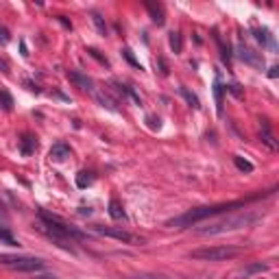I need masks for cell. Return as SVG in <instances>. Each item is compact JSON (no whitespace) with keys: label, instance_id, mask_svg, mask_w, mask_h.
<instances>
[{"label":"cell","instance_id":"6da1fadb","mask_svg":"<svg viewBox=\"0 0 279 279\" xmlns=\"http://www.w3.org/2000/svg\"><path fill=\"white\" fill-rule=\"evenodd\" d=\"M37 229L41 231L44 236H48L53 242H57L61 249L74 253V246H72V240H83L85 234L79 229H74L72 225H68L66 220H61L59 216H53L48 212H40V225Z\"/></svg>","mask_w":279,"mask_h":279},{"label":"cell","instance_id":"7a4b0ae2","mask_svg":"<svg viewBox=\"0 0 279 279\" xmlns=\"http://www.w3.org/2000/svg\"><path fill=\"white\" fill-rule=\"evenodd\" d=\"M258 199H262V194H255V197L244 199V201H231V203H220V205H207V207L190 209V212H185L183 216H177V218H173V220H168L166 225H168V227H177V229H183V227H194L197 222H203L205 218H212V216H218V214L231 212V209H236V207H244L246 203L258 201Z\"/></svg>","mask_w":279,"mask_h":279},{"label":"cell","instance_id":"3957f363","mask_svg":"<svg viewBox=\"0 0 279 279\" xmlns=\"http://www.w3.org/2000/svg\"><path fill=\"white\" fill-rule=\"evenodd\" d=\"M258 220H259V214L242 212V214H236V216L222 218V220L197 222V225H194V231H197L199 236H220V234H227V231H236V229H242V227H251Z\"/></svg>","mask_w":279,"mask_h":279},{"label":"cell","instance_id":"277c9868","mask_svg":"<svg viewBox=\"0 0 279 279\" xmlns=\"http://www.w3.org/2000/svg\"><path fill=\"white\" fill-rule=\"evenodd\" d=\"M0 266H7L11 271L20 273H35L44 268V259L29 258V255H0Z\"/></svg>","mask_w":279,"mask_h":279},{"label":"cell","instance_id":"5b68a950","mask_svg":"<svg viewBox=\"0 0 279 279\" xmlns=\"http://www.w3.org/2000/svg\"><path fill=\"white\" fill-rule=\"evenodd\" d=\"M194 259H205V262H222V259L238 258L240 249L238 246H207V249H197L192 251Z\"/></svg>","mask_w":279,"mask_h":279},{"label":"cell","instance_id":"8992f818","mask_svg":"<svg viewBox=\"0 0 279 279\" xmlns=\"http://www.w3.org/2000/svg\"><path fill=\"white\" fill-rule=\"evenodd\" d=\"M94 231L99 236H105V238H114L118 242H124V244H144V238L131 234V231L122 229V227H103V225H94Z\"/></svg>","mask_w":279,"mask_h":279},{"label":"cell","instance_id":"52a82bcc","mask_svg":"<svg viewBox=\"0 0 279 279\" xmlns=\"http://www.w3.org/2000/svg\"><path fill=\"white\" fill-rule=\"evenodd\" d=\"M238 57H240V61L246 63V66H251L255 70H264V57L259 53H255V50H251L249 46H244V44L238 46Z\"/></svg>","mask_w":279,"mask_h":279},{"label":"cell","instance_id":"ba28073f","mask_svg":"<svg viewBox=\"0 0 279 279\" xmlns=\"http://www.w3.org/2000/svg\"><path fill=\"white\" fill-rule=\"evenodd\" d=\"M68 79L79 87V90H83V92H94V81H92L87 74H81V72H77V70H70V72H68Z\"/></svg>","mask_w":279,"mask_h":279},{"label":"cell","instance_id":"9c48e42d","mask_svg":"<svg viewBox=\"0 0 279 279\" xmlns=\"http://www.w3.org/2000/svg\"><path fill=\"white\" fill-rule=\"evenodd\" d=\"M146 11L151 16V20L155 22L157 26H164L166 24V13H164V7L159 2H146Z\"/></svg>","mask_w":279,"mask_h":279},{"label":"cell","instance_id":"30bf717a","mask_svg":"<svg viewBox=\"0 0 279 279\" xmlns=\"http://www.w3.org/2000/svg\"><path fill=\"white\" fill-rule=\"evenodd\" d=\"M35 151H37V138L31 136V133H24L20 140V153L24 157H31Z\"/></svg>","mask_w":279,"mask_h":279},{"label":"cell","instance_id":"8fae6325","mask_svg":"<svg viewBox=\"0 0 279 279\" xmlns=\"http://www.w3.org/2000/svg\"><path fill=\"white\" fill-rule=\"evenodd\" d=\"M48 157H50L53 161H66L68 157H70V146H68V144H63V142L53 144V148H50Z\"/></svg>","mask_w":279,"mask_h":279},{"label":"cell","instance_id":"7c38bea8","mask_svg":"<svg viewBox=\"0 0 279 279\" xmlns=\"http://www.w3.org/2000/svg\"><path fill=\"white\" fill-rule=\"evenodd\" d=\"M253 35H255V40H258L262 46H268L271 50H275V40H273V35L268 33L266 29H259V26H253Z\"/></svg>","mask_w":279,"mask_h":279},{"label":"cell","instance_id":"4fadbf2b","mask_svg":"<svg viewBox=\"0 0 279 279\" xmlns=\"http://www.w3.org/2000/svg\"><path fill=\"white\" fill-rule=\"evenodd\" d=\"M214 40H216V44H218V50H220V59H222V63H225L227 68L231 66V48L222 41V37L218 35V31H214Z\"/></svg>","mask_w":279,"mask_h":279},{"label":"cell","instance_id":"5bb4252c","mask_svg":"<svg viewBox=\"0 0 279 279\" xmlns=\"http://www.w3.org/2000/svg\"><path fill=\"white\" fill-rule=\"evenodd\" d=\"M109 216L114 218V220H124V218H127L122 203H120L118 199H111V201H109Z\"/></svg>","mask_w":279,"mask_h":279},{"label":"cell","instance_id":"9a60e30c","mask_svg":"<svg viewBox=\"0 0 279 279\" xmlns=\"http://www.w3.org/2000/svg\"><path fill=\"white\" fill-rule=\"evenodd\" d=\"M179 94L183 96L185 100H188V105H190V107H194V109H199V107H201V100H199V96H197V94H192V92H190L185 85H181V87H179Z\"/></svg>","mask_w":279,"mask_h":279},{"label":"cell","instance_id":"2e32d148","mask_svg":"<svg viewBox=\"0 0 279 279\" xmlns=\"http://www.w3.org/2000/svg\"><path fill=\"white\" fill-rule=\"evenodd\" d=\"M259 136H262V142L266 144V146L271 148V151H277L275 136H273V133H271V129H268V124H262V133H259Z\"/></svg>","mask_w":279,"mask_h":279},{"label":"cell","instance_id":"e0dca14e","mask_svg":"<svg viewBox=\"0 0 279 279\" xmlns=\"http://www.w3.org/2000/svg\"><path fill=\"white\" fill-rule=\"evenodd\" d=\"M168 44H170V48H173L175 55L181 53V48H183V40H181V33H179V31H173V33H170Z\"/></svg>","mask_w":279,"mask_h":279},{"label":"cell","instance_id":"ac0fdd59","mask_svg":"<svg viewBox=\"0 0 279 279\" xmlns=\"http://www.w3.org/2000/svg\"><path fill=\"white\" fill-rule=\"evenodd\" d=\"M262 271H268V264H262V262H258V264H251V266L242 268V271H240V275L249 277V275H255V273H262Z\"/></svg>","mask_w":279,"mask_h":279},{"label":"cell","instance_id":"d6986e66","mask_svg":"<svg viewBox=\"0 0 279 279\" xmlns=\"http://www.w3.org/2000/svg\"><path fill=\"white\" fill-rule=\"evenodd\" d=\"M234 164H236V168H238L240 173H253V164H251L249 159H244V157L236 155L234 157Z\"/></svg>","mask_w":279,"mask_h":279},{"label":"cell","instance_id":"ffe728a7","mask_svg":"<svg viewBox=\"0 0 279 279\" xmlns=\"http://www.w3.org/2000/svg\"><path fill=\"white\" fill-rule=\"evenodd\" d=\"M92 22H94V26H96V31H99L103 37H107V24H105V20H103V16L100 13H92Z\"/></svg>","mask_w":279,"mask_h":279},{"label":"cell","instance_id":"44dd1931","mask_svg":"<svg viewBox=\"0 0 279 279\" xmlns=\"http://www.w3.org/2000/svg\"><path fill=\"white\" fill-rule=\"evenodd\" d=\"M0 107L4 111H11L13 109V96L9 94L7 90H0Z\"/></svg>","mask_w":279,"mask_h":279},{"label":"cell","instance_id":"7402d4cb","mask_svg":"<svg viewBox=\"0 0 279 279\" xmlns=\"http://www.w3.org/2000/svg\"><path fill=\"white\" fill-rule=\"evenodd\" d=\"M92 183H94V175L92 173H85V170H83V173L77 175V185L79 188H87V185H92Z\"/></svg>","mask_w":279,"mask_h":279},{"label":"cell","instance_id":"603a6c76","mask_svg":"<svg viewBox=\"0 0 279 279\" xmlns=\"http://www.w3.org/2000/svg\"><path fill=\"white\" fill-rule=\"evenodd\" d=\"M96 100H99L103 107H107V109H111V111H118V105L114 103V100L109 99L107 94H103V92H96Z\"/></svg>","mask_w":279,"mask_h":279},{"label":"cell","instance_id":"cb8c5ba5","mask_svg":"<svg viewBox=\"0 0 279 279\" xmlns=\"http://www.w3.org/2000/svg\"><path fill=\"white\" fill-rule=\"evenodd\" d=\"M222 92H225V87L220 85V81L214 83V96H216V105H218V114L222 116Z\"/></svg>","mask_w":279,"mask_h":279},{"label":"cell","instance_id":"d4e9b609","mask_svg":"<svg viewBox=\"0 0 279 279\" xmlns=\"http://www.w3.org/2000/svg\"><path fill=\"white\" fill-rule=\"evenodd\" d=\"M122 57H124V59H127V61H129V63H131V66H133V68L142 70V63H140V61H138V59H136V57H133V53H131V50H129V48H124V50H122Z\"/></svg>","mask_w":279,"mask_h":279},{"label":"cell","instance_id":"484cf974","mask_svg":"<svg viewBox=\"0 0 279 279\" xmlns=\"http://www.w3.org/2000/svg\"><path fill=\"white\" fill-rule=\"evenodd\" d=\"M87 53H90L92 57L96 59V61H100V63H103V66H109V59L103 57V55H100V50H96V48H87Z\"/></svg>","mask_w":279,"mask_h":279},{"label":"cell","instance_id":"4316f807","mask_svg":"<svg viewBox=\"0 0 279 279\" xmlns=\"http://www.w3.org/2000/svg\"><path fill=\"white\" fill-rule=\"evenodd\" d=\"M0 240H2V242H7V244H11V246H16V244H18V240L13 238V236L9 234L7 229H0Z\"/></svg>","mask_w":279,"mask_h":279},{"label":"cell","instance_id":"83f0119b","mask_svg":"<svg viewBox=\"0 0 279 279\" xmlns=\"http://www.w3.org/2000/svg\"><path fill=\"white\" fill-rule=\"evenodd\" d=\"M146 122H148V127H151L153 131H159L161 129V120L157 118V116H146Z\"/></svg>","mask_w":279,"mask_h":279},{"label":"cell","instance_id":"f1b7e54d","mask_svg":"<svg viewBox=\"0 0 279 279\" xmlns=\"http://www.w3.org/2000/svg\"><path fill=\"white\" fill-rule=\"evenodd\" d=\"M129 279H170L166 275H155V273H146V275H138V277H129Z\"/></svg>","mask_w":279,"mask_h":279},{"label":"cell","instance_id":"f546056e","mask_svg":"<svg viewBox=\"0 0 279 279\" xmlns=\"http://www.w3.org/2000/svg\"><path fill=\"white\" fill-rule=\"evenodd\" d=\"M9 40H11V35H9V31L4 29V26H0V44H7Z\"/></svg>","mask_w":279,"mask_h":279},{"label":"cell","instance_id":"4dcf8cb0","mask_svg":"<svg viewBox=\"0 0 279 279\" xmlns=\"http://www.w3.org/2000/svg\"><path fill=\"white\" fill-rule=\"evenodd\" d=\"M225 90H229L231 94H236V96H242V92H240V85H236V83H234V85H227Z\"/></svg>","mask_w":279,"mask_h":279},{"label":"cell","instance_id":"1f68e13d","mask_svg":"<svg viewBox=\"0 0 279 279\" xmlns=\"http://www.w3.org/2000/svg\"><path fill=\"white\" fill-rule=\"evenodd\" d=\"M268 77H271V79H277V77H279V66H273L271 72H268Z\"/></svg>","mask_w":279,"mask_h":279},{"label":"cell","instance_id":"d6a6232c","mask_svg":"<svg viewBox=\"0 0 279 279\" xmlns=\"http://www.w3.org/2000/svg\"><path fill=\"white\" fill-rule=\"evenodd\" d=\"M57 20H59V22H61V24H63V26H66V29H72V22H68V20H66V18H63V16H59V18H57Z\"/></svg>","mask_w":279,"mask_h":279},{"label":"cell","instance_id":"836d02e7","mask_svg":"<svg viewBox=\"0 0 279 279\" xmlns=\"http://www.w3.org/2000/svg\"><path fill=\"white\" fill-rule=\"evenodd\" d=\"M35 279H57V277H55V275H37Z\"/></svg>","mask_w":279,"mask_h":279},{"label":"cell","instance_id":"e575fe53","mask_svg":"<svg viewBox=\"0 0 279 279\" xmlns=\"http://www.w3.org/2000/svg\"><path fill=\"white\" fill-rule=\"evenodd\" d=\"M4 212V205H2V203H0V214H2Z\"/></svg>","mask_w":279,"mask_h":279}]
</instances>
